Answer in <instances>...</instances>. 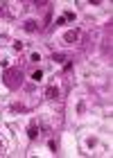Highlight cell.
<instances>
[{
	"mask_svg": "<svg viewBox=\"0 0 113 158\" xmlns=\"http://www.w3.org/2000/svg\"><path fill=\"white\" fill-rule=\"evenodd\" d=\"M25 30H27V32H34V30H36V23H34V20H27V23H25Z\"/></svg>",
	"mask_w": 113,
	"mask_h": 158,
	"instance_id": "cell-4",
	"label": "cell"
},
{
	"mask_svg": "<svg viewBox=\"0 0 113 158\" xmlns=\"http://www.w3.org/2000/svg\"><path fill=\"white\" fill-rule=\"evenodd\" d=\"M66 20H75V14H73V11H63V16L56 20V25H63Z\"/></svg>",
	"mask_w": 113,
	"mask_h": 158,
	"instance_id": "cell-1",
	"label": "cell"
},
{
	"mask_svg": "<svg viewBox=\"0 0 113 158\" xmlns=\"http://www.w3.org/2000/svg\"><path fill=\"white\" fill-rule=\"evenodd\" d=\"M32 79H34V81H41V79H43V73H41V70H36V73L32 75Z\"/></svg>",
	"mask_w": 113,
	"mask_h": 158,
	"instance_id": "cell-6",
	"label": "cell"
},
{
	"mask_svg": "<svg viewBox=\"0 0 113 158\" xmlns=\"http://www.w3.org/2000/svg\"><path fill=\"white\" fill-rule=\"evenodd\" d=\"M27 135H30V138L34 140V138L39 135V129H36V127H30V131H27Z\"/></svg>",
	"mask_w": 113,
	"mask_h": 158,
	"instance_id": "cell-5",
	"label": "cell"
},
{
	"mask_svg": "<svg viewBox=\"0 0 113 158\" xmlns=\"http://www.w3.org/2000/svg\"><path fill=\"white\" fill-rule=\"evenodd\" d=\"M45 95L50 99H56V97H59V88H56V86H50V88L45 90Z\"/></svg>",
	"mask_w": 113,
	"mask_h": 158,
	"instance_id": "cell-2",
	"label": "cell"
},
{
	"mask_svg": "<svg viewBox=\"0 0 113 158\" xmlns=\"http://www.w3.org/2000/svg\"><path fill=\"white\" fill-rule=\"evenodd\" d=\"M77 36H79V32H68L63 39H66V43H75V41H77Z\"/></svg>",
	"mask_w": 113,
	"mask_h": 158,
	"instance_id": "cell-3",
	"label": "cell"
}]
</instances>
